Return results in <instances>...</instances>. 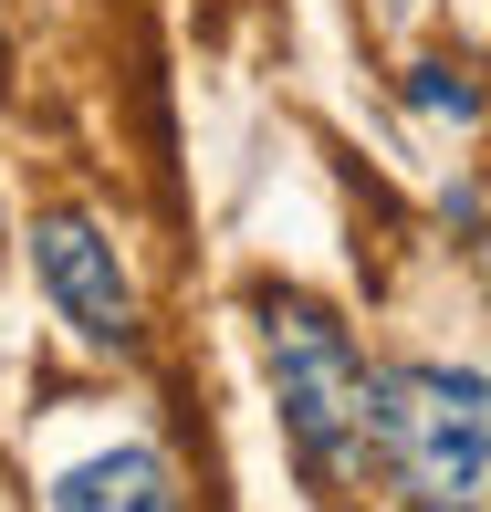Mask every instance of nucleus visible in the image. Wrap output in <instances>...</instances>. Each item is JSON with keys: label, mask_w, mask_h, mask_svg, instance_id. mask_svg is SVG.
<instances>
[{"label": "nucleus", "mask_w": 491, "mask_h": 512, "mask_svg": "<svg viewBox=\"0 0 491 512\" xmlns=\"http://www.w3.org/2000/svg\"><path fill=\"white\" fill-rule=\"evenodd\" d=\"M262 366H272V408L283 439L335 512L366 502V460H377V377H366L356 335L303 293H262Z\"/></svg>", "instance_id": "f257e3e1"}, {"label": "nucleus", "mask_w": 491, "mask_h": 512, "mask_svg": "<svg viewBox=\"0 0 491 512\" xmlns=\"http://www.w3.org/2000/svg\"><path fill=\"white\" fill-rule=\"evenodd\" d=\"M377 450L408 512H481L491 481V418L481 366H397L377 377Z\"/></svg>", "instance_id": "f03ea898"}, {"label": "nucleus", "mask_w": 491, "mask_h": 512, "mask_svg": "<svg viewBox=\"0 0 491 512\" xmlns=\"http://www.w3.org/2000/svg\"><path fill=\"white\" fill-rule=\"evenodd\" d=\"M32 272H42L53 314L74 324L84 345H105V356H126V345H136V283H126L115 241L84 220V209H53V220L32 230Z\"/></svg>", "instance_id": "7ed1b4c3"}, {"label": "nucleus", "mask_w": 491, "mask_h": 512, "mask_svg": "<svg viewBox=\"0 0 491 512\" xmlns=\"http://www.w3.org/2000/svg\"><path fill=\"white\" fill-rule=\"evenodd\" d=\"M53 512H189V481H178L168 450L126 439V450H95L53 481Z\"/></svg>", "instance_id": "20e7f679"}, {"label": "nucleus", "mask_w": 491, "mask_h": 512, "mask_svg": "<svg viewBox=\"0 0 491 512\" xmlns=\"http://www.w3.org/2000/svg\"><path fill=\"white\" fill-rule=\"evenodd\" d=\"M418 105H429V115H460V126L481 115V95L460 84V63H418Z\"/></svg>", "instance_id": "39448f33"}, {"label": "nucleus", "mask_w": 491, "mask_h": 512, "mask_svg": "<svg viewBox=\"0 0 491 512\" xmlns=\"http://www.w3.org/2000/svg\"><path fill=\"white\" fill-rule=\"evenodd\" d=\"M0 63H11V42H0Z\"/></svg>", "instance_id": "423d86ee"}]
</instances>
